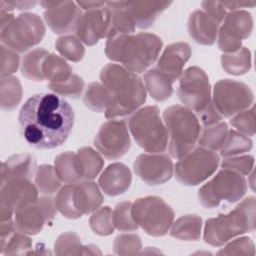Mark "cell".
Masks as SVG:
<instances>
[{
	"mask_svg": "<svg viewBox=\"0 0 256 256\" xmlns=\"http://www.w3.org/2000/svg\"><path fill=\"white\" fill-rule=\"evenodd\" d=\"M74 125V111L56 93H39L22 105L18 115L21 138L30 147L53 149L62 145Z\"/></svg>",
	"mask_w": 256,
	"mask_h": 256,
	"instance_id": "cell-1",
	"label": "cell"
},
{
	"mask_svg": "<svg viewBox=\"0 0 256 256\" xmlns=\"http://www.w3.org/2000/svg\"><path fill=\"white\" fill-rule=\"evenodd\" d=\"M162 46V39L153 33L111 34L107 37L105 54L128 71L138 74L157 60Z\"/></svg>",
	"mask_w": 256,
	"mask_h": 256,
	"instance_id": "cell-2",
	"label": "cell"
},
{
	"mask_svg": "<svg viewBox=\"0 0 256 256\" xmlns=\"http://www.w3.org/2000/svg\"><path fill=\"white\" fill-rule=\"evenodd\" d=\"M100 80L111 93L105 117L113 119L129 115L146 101V88L141 78L123 66L109 63L102 68Z\"/></svg>",
	"mask_w": 256,
	"mask_h": 256,
	"instance_id": "cell-3",
	"label": "cell"
},
{
	"mask_svg": "<svg viewBox=\"0 0 256 256\" xmlns=\"http://www.w3.org/2000/svg\"><path fill=\"white\" fill-rule=\"evenodd\" d=\"M177 94L181 102L195 112L203 126L213 125L222 120L211 98V87L207 74L198 66L184 70L179 77Z\"/></svg>",
	"mask_w": 256,
	"mask_h": 256,
	"instance_id": "cell-4",
	"label": "cell"
},
{
	"mask_svg": "<svg viewBox=\"0 0 256 256\" xmlns=\"http://www.w3.org/2000/svg\"><path fill=\"white\" fill-rule=\"evenodd\" d=\"M255 197L249 196L227 215L209 218L205 222L204 240L219 247L232 238L255 229Z\"/></svg>",
	"mask_w": 256,
	"mask_h": 256,
	"instance_id": "cell-5",
	"label": "cell"
},
{
	"mask_svg": "<svg viewBox=\"0 0 256 256\" xmlns=\"http://www.w3.org/2000/svg\"><path fill=\"white\" fill-rule=\"evenodd\" d=\"M164 123L168 132L169 153L180 159L194 149L200 135V122L189 108L173 105L163 112Z\"/></svg>",
	"mask_w": 256,
	"mask_h": 256,
	"instance_id": "cell-6",
	"label": "cell"
},
{
	"mask_svg": "<svg viewBox=\"0 0 256 256\" xmlns=\"http://www.w3.org/2000/svg\"><path fill=\"white\" fill-rule=\"evenodd\" d=\"M128 127L136 143L148 153L164 152L168 146V132L156 105L135 111L128 120Z\"/></svg>",
	"mask_w": 256,
	"mask_h": 256,
	"instance_id": "cell-7",
	"label": "cell"
},
{
	"mask_svg": "<svg viewBox=\"0 0 256 256\" xmlns=\"http://www.w3.org/2000/svg\"><path fill=\"white\" fill-rule=\"evenodd\" d=\"M0 32L2 45L17 53H23L41 42L45 35V26L37 14L23 13L1 26Z\"/></svg>",
	"mask_w": 256,
	"mask_h": 256,
	"instance_id": "cell-8",
	"label": "cell"
},
{
	"mask_svg": "<svg viewBox=\"0 0 256 256\" xmlns=\"http://www.w3.org/2000/svg\"><path fill=\"white\" fill-rule=\"evenodd\" d=\"M131 214L138 226L147 234L155 237L167 234L175 216L171 206L157 196L136 199L132 203Z\"/></svg>",
	"mask_w": 256,
	"mask_h": 256,
	"instance_id": "cell-9",
	"label": "cell"
},
{
	"mask_svg": "<svg viewBox=\"0 0 256 256\" xmlns=\"http://www.w3.org/2000/svg\"><path fill=\"white\" fill-rule=\"evenodd\" d=\"M245 178L232 170L223 168L198 190L200 203L206 208H215L222 202L234 203L246 193Z\"/></svg>",
	"mask_w": 256,
	"mask_h": 256,
	"instance_id": "cell-10",
	"label": "cell"
},
{
	"mask_svg": "<svg viewBox=\"0 0 256 256\" xmlns=\"http://www.w3.org/2000/svg\"><path fill=\"white\" fill-rule=\"evenodd\" d=\"M219 156L203 147L192 149L175 164V177L183 185L195 186L210 177L218 168Z\"/></svg>",
	"mask_w": 256,
	"mask_h": 256,
	"instance_id": "cell-11",
	"label": "cell"
},
{
	"mask_svg": "<svg viewBox=\"0 0 256 256\" xmlns=\"http://www.w3.org/2000/svg\"><path fill=\"white\" fill-rule=\"evenodd\" d=\"M254 101L253 92L243 82L223 79L213 88V105L222 117H231L248 109Z\"/></svg>",
	"mask_w": 256,
	"mask_h": 256,
	"instance_id": "cell-12",
	"label": "cell"
},
{
	"mask_svg": "<svg viewBox=\"0 0 256 256\" xmlns=\"http://www.w3.org/2000/svg\"><path fill=\"white\" fill-rule=\"evenodd\" d=\"M94 146L107 159L115 160L131 146L127 123L121 119H110L103 123L94 138Z\"/></svg>",
	"mask_w": 256,
	"mask_h": 256,
	"instance_id": "cell-13",
	"label": "cell"
},
{
	"mask_svg": "<svg viewBox=\"0 0 256 256\" xmlns=\"http://www.w3.org/2000/svg\"><path fill=\"white\" fill-rule=\"evenodd\" d=\"M38 199V189L29 179H11L1 183V222L11 220L14 213Z\"/></svg>",
	"mask_w": 256,
	"mask_h": 256,
	"instance_id": "cell-14",
	"label": "cell"
},
{
	"mask_svg": "<svg viewBox=\"0 0 256 256\" xmlns=\"http://www.w3.org/2000/svg\"><path fill=\"white\" fill-rule=\"evenodd\" d=\"M57 211L54 199L44 195L31 205L14 213V226L21 233L35 235L42 230L45 224L52 222Z\"/></svg>",
	"mask_w": 256,
	"mask_h": 256,
	"instance_id": "cell-15",
	"label": "cell"
},
{
	"mask_svg": "<svg viewBox=\"0 0 256 256\" xmlns=\"http://www.w3.org/2000/svg\"><path fill=\"white\" fill-rule=\"evenodd\" d=\"M253 19L245 10L227 13L218 31V47L226 53H235L241 49L242 40L247 39L252 32Z\"/></svg>",
	"mask_w": 256,
	"mask_h": 256,
	"instance_id": "cell-16",
	"label": "cell"
},
{
	"mask_svg": "<svg viewBox=\"0 0 256 256\" xmlns=\"http://www.w3.org/2000/svg\"><path fill=\"white\" fill-rule=\"evenodd\" d=\"M46 9L44 20L55 34H66L76 31L83 15L81 8L73 1H41Z\"/></svg>",
	"mask_w": 256,
	"mask_h": 256,
	"instance_id": "cell-17",
	"label": "cell"
},
{
	"mask_svg": "<svg viewBox=\"0 0 256 256\" xmlns=\"http://www.w3.org/2000/svg\"><path fill=\"white\" fill-rule=\"evenodd\" d=\"M133 168L139 178L152 186L164 184L174 172L170 157L164 153H142L135 159Z\"/></svg>",
	"mask_w": 256,
	"mask_h": 256,
	"instance_id": "cell-18",
	"label": "cell"
},
{
	"mask_svg": "<svg viewBox=\"0 0 256 256\" xmlns=\"http://www.w3.org/2000/svg\"><path fill=\"white\" fill-rule=\"evenodd\" d=\"M110 30V11L107 6L86 10L83 13L76 36L87 46H93L102 38H107Z\"/></svg>",
	"mask_w": 256,
	"mask_h": 256,
	"instance_id": "cell-19",
	"label": "cell"
},
{
	"mask_svg": "<svg viewBox=\"0 0 256 256\" xmlns=\"http://www.w3.org/2000/svg\"><path fill=\"white\" fill-rule=\"evenodd\" d=\"M190 56L189 44L185 42L172 43L164 49L155 68L174 83L182 74L183 67Z\"/></svg>",
	"mask_w": 256,
	"mask_h": 256,
	"instance_id": "cell-20",
	"label": "cell"
},
{
	"mask_svg": "<svg viewBox=\"0 0 256 256\" xmlns=\"http://www.w3.org/2000/svg\"><path fill=\"white\" fill-rule=\"evenodd\" d=\"M132 182L130 169L123 163L115 162L107 166L98 179V184L103 192L109 196L125 193Z\"/></svg>",
	"mask_w": 256,
	"mask_h": 256,
	"instance_id": "cell-21",
	"label": "cell"
},
{
	"mask_svg": "<svg viewBox=\"0 0 256 256\" xmlns=\"http://www.w3.org/2000/svg\"><path fill=\"white\" fill-rule=\"evenodd\" d=\"M171 4L172 1H126L125 7L135 27L146 29Z\"/></svg>",
	"mask_w": 256,
	"mask_h": 256,
	"instance_id": "cell-22",
	"label": "cell"
},
{
	"mask_svg": "<svg viewBox=\"0 0 256 256\" xmlns=\"http://www.w3.org/2000/svg\"><path fill=\"white\" fill-rule=\"evenodd\" d=\"M220 23L201 10H195L188 19V33L197 43L212 45L216 41Z\"/></svg>",
	"mask_w": 256,
	"mask_h": 256,
	"instance_id": "cell-23",
	"label": "cell"
},
{
	"mask_svg": "<svg viewBox=\"0 0 256 256\" xmlns=\"http://www.w3.org/2000/svg\"><path fill=\"white\" fill-rule=\"evenodd\" d=\"M72 197L74 206L81 215L96 211L103 202V195L98 186L91 180H84L73 184Z\"/></svg>",
	"mask_w": 256,
	"mask_h": 256,
	"instance_id": "cell-24",
	"label": "cell"
},
{
	"mask_svg": "<svg viewBox=\"0 0 256 256\" xmlns=\"http://www.w3.org/2000/svg\"><path fill=\"white\" fill-rule=\"evenodd\" d=\"M36 159L28 153L15 154L2 163L1 183L11 179H31L36 172Z\"/></svg>",
	"mask_w": 256,
	"mask_h": 256,
	"instance_id": "cell-25",
	"label": "cell"
},
{
	"mask_svg": "<svg viewBox=\"0 0 256 256\" xmlns=\"http://www.w3.org/2000/svg\"><path fill=\"white\" fill-rule=\"evenodd\" d=\"M54 165L61 182L75 184L83 180V173L77 153L71 151L60 153L55 158Z\"/></svg>",
	"mask_w": 256,
	"mask_h": 256,
	"instance_id": "cell-26",
	"label": "cell"
},
{
	"mask_svg": "<svg viewBox=\"0 0 256 256\" xmlns=\"http://www.w3.org/2000/svg\"><path fill=\"white\" fill-rule=\"evenodd\" d=\"M145 88L150 96L157 102L167 100L173 93V82L160 73L155 67L144 74Z\"/></svg>",
	"mask_w": 256,
	"mask_h": 256,
	"instance_id": "cell-27",
	"label": "cell"
},
{
	"mask_svg": "<svg viewBox=\"0 0 256 256\" xmlns=\"http://www.w3.org/2000/svg\"><path fill=\"white\" fill-rule=\"evenodd\" d=\"M57 255H79V254H101L94 245H82L80 238L74 232L61 234L54 245Z\"/></svg>",
	"mask_w": 256,
	"mask_h": 256,
	"instance_id": "cell-28",
	"label": "cell"
},
{
	"mask_svg": "<svg viewBox=\"0 0 256 256\" xmlns=\"http://www.w3.org/2000/svg\"><path fill=\"white\" fill-rule=\"evenodd\" d=\"M202 219L197 215H184L171 226L170 235L179 240L196 241L200 238Z\"/></svg>",
	"mask_w": 256,
	"mask_h": 256,
	"instance_id": "cell-29",
	"label": "cell"
},
{
	"mask_svg": "<svg viewBox=\"0 0 256 256\" xmlns=\"http://www.w3.org/2000/svg\"><path fill=\"white\" fill-rule=\"evenodd\" d=\"M49 52L43 48H36L27 53L21 63V73L31 81L44 80L43 63Z\"/></svg>",
	"mask_w": 256,
	"mask_h": 256,
	"instance_id": "cell-30",
	"label": "cell"
},
{
	"mask_svg": "<svg viewBox=\"0 0 256 256\" xmlns=\"http://www.w3.org/2000/svg\"><path fill=\"white\" fill-rule=\"evenodd\" d=\"M43 75L49 83L65 82L73 75L72 67L60 56L49 54L43 63Z\"/></svg>",
	"mask_w": 256,
	"mask_h": 256,
	"instance_id": "cell-31",
	"label": "cell"
},
{
	"mask_svg": "<svg viewBox=\"0 0 256 256\" xmlns=\"http://www.w3.org/2000/svg\"><path fill=\"white\" fill-rule=\"evenodd\" d=\"M223 70L232 75H243L251 68V53L249 49L241 47L235 53H226L221 56Z\"/></svg>",
	"mask_w": 256,
	"mask_h": 256,
	"instance_id": "cell-32",
	"label": "cell"
},
{
	"mask_svg": "<svg viewBox=\"0 0 256 256\" xmlns=\"http://www.w3.org/2000/svg\"><path fill=\"white\" fill-rule=\"evenodd\" d=\"M111 101V93L108 88L99 82H92L86 88L83 102L86 107L96 112L106 111Z\"/></svg>",
	"mask_w": 256,
	"mask_h": 256,
	"instance_id": "cell-33",
	"label": "cell"
},
{
	"mask_svg": "<svg viewBox=\"0 0 256 256\" xmlns=\"http://www.w3.org/2000/svg\"><path fill=\"white\" fill-rule=\"evenodd\" d=\"M228 134V126L225 122H218L213 125L204 126L200 131L198 142L201 147L216 151L220 150Z\"/></svg>",
	"mask_w": 256,
	"mask_h": 256,
	"instance_id": "cell-34",
	"label": "cell"
},
{
	"mask_svg": "<svg viewBox=\"0 0 256 256\" xmlns=\"http://www.w3.org/2000/svg\"><path fill=\"white\" fill-rule=\"evenodd\" d=\"M0 105L3 110H14L22 99V87L19 79L14 76L1 77Z\"/></svg>",
	"mask_w": 256,
	"mask_h": 256,
	"instance_id": "cell-35",
	"label": "cell"
},
{
	"mask_svg": "<svg viewBox=\"0 0 256 256\" xmlns=\"http://www.w3.org/2000/svg\"><path fill=\"white\" fill-rule=\"evenodd\" d=\"M0 253L2 255L28 254V250L32 249V240L30 237L17 230L4 235H0Z\"/></svg>",
	"mask_w": 256,
	"mask_h": 256,
	"instance_id": "cell-36",
	"label": "cell"
},
{
	"mask_svg": "<svg viewBox=\"0 0 256 256\" xmlns=\"http://www.w3.org/2000/svg\"><path fill=\"white\" fill-rule=\"evenodd\" d=\"M35 185L43 195H52L60 189L61 180L59 179L55 167L49 164L39 166L35 172Z\"/></svg>",
	"mask_w": 256,
	"mask_h": 256,
	"instance_id": "cell-37",
	"label": "cell"
},
{
	"mask_svg": "<svg viewBox=\"0 0 256 256\" xmlns=\"http://www.w3.org/2000/svg\"><path fill=\"white\" fill-rule=\"evenodd\" d=\"M83 173V180L94 179L103 168L104 161L100 154L91 147H82L76 152Z\"/></svg>",
	"mask_w": 256,
	"mask_h": 256,
	"instance_id": "cell-38",
	"label": "cell"
},
{
	"mask_svg": "<svg viewBox=\"0 0 256 256\" xmlns=\"http://www.w3.org/2000/svg\"><path fill=\"white\" fill-rule=\"evenodd\" d=\"M252 140L235 130H228L227 137L220 148V154L223 157H230L248 152L252 149Z\"/></svg>",
	"mask_w": 256,
	"mask_h": 256,
	"instance_id": "cell-39",
	"label": "cell"
},
{
	"mask_svg": "<svg viewBox=\"0 0 256 256\" xmlns=\"http://www.w3.org/2000/svg\"><path fill=\"white\" fill-rule=\"evenodd\" d=\"M55 47L64 58L72 62L80 61L85 54V49L81 40L73 35L59 37L55 43Z\"/></svg>",
	"mask_w": 256,
	"mask_h": 256,
	"instance_id": "cell-40",
	"label": "cell"
},
{
	"mask_svg": "<svg viewBox=\"0 0 256 256\" xmlns=\"http://www.w3.org/2000/svg\"><path fill=\"white\" fill-rule=\"evenodd\" d=\"M89 224L93 232L98 235L107 236L112 234L115 226L113 223L111 208L104 206L97 209L90 217Z\"/></svg>",
	"mask_w": 256,
	"mask_h": 256,
	"instance_id": "cell-41",
	"label": "cell"
},
{
	"mask_svg": "<svg viewBox=\"0 0 256 256\" xmlns=\"http://www.w3.org/2000/svg\"><path fill=\"white\" fill-rule=\"evenodd\" d=\"M73 184H66L61 187L54 199L57 210L66 218L77 219L82 215L77 211L74 206L72 197Z\"/></svg>",
	"mask_w": 256,
	"mask_h": 256,
	"instance_id": "cell-42",
	"label": "cell"
},
{
	"mask_svg": "<svg viewBox=\"0 0 256 256\" xmlns=\"http://www.w3.org/2000/svg\"><path fill=\"white\" fill-rule=\"evenodd\" d=\"M132 203L125 201L116 205L112 211L113 223L119 231H135L138 229V225L133 220L132 214Z\"/></svg>",
	"mask_w": 256,
	"mask_h": 256,
	"instance_id": "cell-43",
	"label": "cell"
},
{
	"mask_svg": "<svg viewBox=\"0 0 256 256\" xmlns=\"http://www.w3.org/2000/svg\"><path fill=\"white\" fill-rule=\"evenodd\" d=\"M47 87L58 95L69 98H79L84 89V81L77 74H73L65 82L48 83Z\"/></svg>",
	"mask_w": 256,
	"mask_h": 256,
	"instance_id": "cell-44",
	"label": "cell"
},
{
	"mask_svg": "<svg viewBox=\"0 0 256 256\" xmlns=\"http://www.w3.org/2000/svg\"><path fill=\"white\" fill-rule=\"evenodd\" d=\"M142 248L141 240L136 234L118 235L113 243V250L118 255H135Z\"/></svg>",
	"mask_w": 256,
	"mask_h": 256,
	"instance_id": "cell-45",
	"label": "cell"
},
{
	"mask_svg": "<svg viewBox=\"0 0 256 256\" xmlns=\"http://www.w3.org/2000/svg\"><path fill=\"white\" fill-rule=\"evenodd\" d=\"M230 124L240 133L246 136H254L255 134V107L246 109L230 120Z\"/></svg>",
	"mask_w": 256,
	"mask_h": 256,
	"instance_id": "cell-46",
	"label": "cell"
},
{
	"mask_svg": "<svg viewBox=\"0 0 256 256\" xmlns=\"http://www.w3.org/2000/svg\"><path fill=\"white\" fill-rule=\"evenodd\" d=\"M253 165L254 157L251 155L225 157V159L221 163L222 168L235 171L242 176L248 175L253 170Z\"/></svg>",
	"mask_w": 256,
	"mask_h": 256,
	"instance_id": "cell-47",
	"label": "cell"
},
{
	"mask_svg": "<svg viewBox=\"0 0 256 256\" xmlns=\"http://www.w3.org/2000/svg\"><path fill=\"white\" fill-rule=\"evenodd\" d=\"M218 255H251L255 254L254 243L249 237H241L228 243L217 252Z\"/></svg>",
	"mask_w": 256,
	"mask_h": 256,
	"instance_id": "cell-48",
	"label": "cell"
},
{
	"mask_svg": "<svg viewBox=\"0 0 256 256\" xmlns=\"http://www.w3.org/2000/svg\"><path fill=\"white\" fill-rule=\"evenodd\" d=\"M0 53H1V62H0L1 77L11 76V74L16 72L18 69L19 56L15 51L5 47L2 44L0 46Z\"/></svg>",
	"mask_w": 256,
	"mask_h": 256,
	"instance_id": "cell-49",
	"label": "cell"
},
{
	"mask_svg": "<svg viewBox=\"0 0 256 256\" xmlns=\"http://www.w3.org/2000/svg\"><path fill=\"white\" fill-rule=\"evenodd\" d=\"M201 6H202L204 12H206L208 15H210L212 18H214L219 23L223 22L224 18L227 15V11L221 2L203 1L201 3Z\"/></svg>",
	"mask_w": 256,
	"mask_h": 256,
	"instance_id": "cell-50",
	"label": "cell"
},
{
	"mask_svg": "<svg viewBox=\"0 0 256 256\" xmlns=\"http://www.w3.org/2000/svg\"><path fill=\"white\" fill-rule=\"evenodd\" d=\"M37 4L36 1H0L1 11L10 12L14 8L18 10H28Z\"/></svg>",
	"mask_w": 256,
	"mask_h": 256,
	"instance_id": "cell-51",
	"label": "cell"
},
{
	"mask_svg": "<svg viewBox=\"0 0 256 256\" xmlns=\"http://www.w3.org/2000/svg\"><path fill=\"white\" fill-rule=\"evenodd\" d=\"M221 3L226 10L228 9L230 11H236L240 8L254 7L256 5V1H224Z\"/></svg>",
	"mask_w": 256,
	"mask_h": 256,
	"instance_id": "cell-52",
	"label": "cell"
},
{
	"mask_svg": "<svg viewBox=\"0 0 256 256\" xmlns=\"http://www.w3.org/2000/svg\"><path fill=\"white\" fill-rule=\"evenodd\" d=\"M78 6L82 9L85 10H90V9H95V8H100L106 5L107 2L105 1H77L76 2Z\"/></svg>",
	"mask_w": 256,
	"mask_h": 256,
	"instance_id": "cell-53",
	"label": "cell"
}]
</instances>
